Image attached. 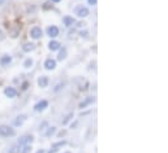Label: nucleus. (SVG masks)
<instances>
[{
	"instance_id": "nucleus-20",
	"label": "nucleus",
	"mask_w": 168,
	"mask_h": 153,
	"mask_svg": "<svg viewBox=\"0 0 168 153\" xmlns=\"http://www.w3.org/2000/svg\"><path fill=\"white\" fill-rule=\"evenodd\" d=\"M30 150H32V147H29V145H25V149H24L22 153H29Z\"/></svg>"
},
{
	"instance_id": "nucleus-21",
	"label": "nucleus",
	"mask_w": 168,
	"mask_h": 153,
	"mask_svg": "<svg viewBox=\"0 0 168 153\" xmlns=\"http://www.w3.org/2000/svg\"><path fill=\"white\" fill-rule=\"evenodd\" d=\"M54 132H55V127H51V128H50V130H48V132L46 134V135H47V136H50V135H52V134H54Z\"/></svg>"
},
{
	"instance_id": "nucleus-1",
	"label": "nucleus",
	"mask_w": 168,
	"mask_h": 153,
	"mask_svg": "<svg viewBox=\"0 0 168 153\" xmlns=\"http://www.w3.org/2000/svg\"><path fill=\"white\" fill-rule=\"evenodd\" d=\"M0 135L1 136H12V135H14V130L7 125H1L0 126Z\"/></svg>"
},
{
	"instance_id": "nucleus-5",
	"label": "nucleus",
	"mask_w": 168,
	"mask_h": 153,
	"mask_svg": "<svg viewBox=\"0 0 168 153\" xmlns=\"http://www.w3.org/2000/svg\"><path fill=\"white\" fill-rule=\"evenodd\" d=\"M30 37H32L33 39H39V38L42 37V30H40V27H33L32 31H30Z\"/></svg>"
},
{
	"instance_id": "nucleus-8",
	"label": "nucleus",
	"mask_w": 168,
	"mask_h": 153,
	"mask_svg": "<svg viewBox=\"0 0 168 153\" xmlns=\"http://www.w3.org/2000/svg\"><path fill=\"white\" fill-rule=\"evenodd\" d=\"M4 94H5L7 97H16V95H17V91L14 90L13 87H7L5 90H4Z\"/></svg>"
},
{
	"instance_id": "nucleus-14",
	"label": "nucleus",
	"mask_w": 168,
	"mask_h": 153,
	"mask_svg": "<svg viewBox=\"0 0 168 153\" xmlns=\"http://www.w3.org/2000/svg\"><path fill=\"white\" fill-rule=\"evenodd\" d=\"M25 121H26V116H25V114H21V116H18L17 119L14 121V125H16V126H20V125H22Z\"/></svg>"
},
{
	"instance_id": "nucleus-6",
	"label": "nucleus",
	"mask_w": 168,
	"mask_h": 153,
	"mask_svg": "<svg viewBox=\"0 0 168 153\" xmlns=\"http://www.w3.org/2000/svg\"><path fill=\"white\" fill-rule=\"evenodd\" d=\"M44 68L47 69V70H54L55 68H56V61L52 59H48L44 61Z\"/></svg>"
},
{
	"instance_id": "nucleus-17",
	"label": "nucleus",
	"mask_w": 168,
	"mask_h": 153,
	"mask_svg": "<svg viewBox=\"0 0 168 153\" xmlns=\"http://www.w3.org/2000/svg\"><path fill=\"white\" fill-rule=\"evenodd\" d=\"M32 65H33V60H32V59H28V60L25 61V63H24V66H25L26 69L32 68Z\"/></svg>"
},
{
	"instance_id": "nucleus-9",
	"label": "nucleus",
	"mask_w": 168,
	"mask_h": 153,
	"mask_svg": "<svg viewBox=\"0 0 168 153\" xmlns=\"http://www.w3.org/2000/svg\"><path fill=\"white\" fill-rule=\"evenodd\" d=\"M47 84H48V78L47 76H40L39 79H38V86L42 88L47 87Z\"/></svg>"
},
{
	"instance_id": "nucleus-12",
	"label": "nucleus",
	"mask_w": 168,
	"mask_h": 153,
	"mask_svg": "<svg viewBox=\"0 0 168 153\" xmlns=\"http://www.w3.org/2000/svg\"><path fill=\"white\" fill-rule=\"evenodd\" d=\"M11 61H12V57L11 56H3L1 59H0V64L3 66H5V65H8V64H11Z\"/></svg>"
},
{
	"instance_id": "nucleus-11",
	"label": "nucleus",
	"mask_w": 168,
	"mask_h": 153,
	"mask_svg": "<svg viewBox=\"0 0 168 153\" xmlns=\"http://www.w3.org/2000/svg\"><path fill=\"white\" fill-rule=\"evenodd\" d=\"M94 100H95L94 97H87V99H86L85 101H82V102L80 104V108H81V109L86 108V106H87V105H90L91 102H94Z\"/></svg>"
},
{
	"instance_id": "nucleus-15",
	"label": "nucleus",
	"mask_w": 168,
	"mask_h": 153,
	"mask_svg": "<svg viewBox=\"0 0 168 153\" xmlns=\"http://www.w3.org/2000/svg\"><path fill=\"white\" fill-rule=\"evenodd\" d=\"M63 21H64V25L65 26H72L74 23V18H72V17H69V16H67V17H64L63 18Z\"/></svg>"
},
{
	"instance_id": "nucleus-16",
	"label": "nucleus",
	"mask_w": 168,
	"mask_h": 153,
	"mask_svg": "<svg viewBox=\"0 0 168 153\" xmlns=\"http://www.w3.org/2000/svg\"><path fill=\"white\" fill-rule=\"evenodd\" d=\"M65 57H67V49L65 48H61V51L59 52V56H57V60L63 61V60H65Z\"/></svg>"
},
{
	"instance_id": "nucleus-26",
	"label": "nucleus",
	"mask_w": 168,
	"mask_h": 153,
	"mask_svg": "<svg viewBox=\"0 0 168 153\" xmlns=\"http://www.w3.org/2000/svg\"><path fill=\"white\" fill-rule=\"evenodd\" d=\"M52 1H54V3H59L60 0H52Z\"/></svg>"
},
{
	"instance_id": "nucleus-3",
	"label": "nucleus",
	"mask_w": 168,
	"mask_h": 153,
	"mask_svg": "<svg viewBox=\"0 0 168 153\" xmlns=\"http://www.w3.org/2000/svg\"><path fill=\"white\" fill-rule=\"evenodd\" d=\"M47 106H48V101H47V100H42V101H39L34 106V110L35 112H42V110H44Z\"/></svg>"
},
{
	"instance_id": "nucleus-10",
	"label": "nucleus",
	"mask_w": 168,
	"mask_h": 153,
	"mask_svg": "<svg viewBox=\"0 0 168 153\" xmlns=\"http://www.w3.org/2000/svg\"><path fill=\"white\" fill-rule=\"evenodd\" d=\"M22 49H24L25 52L34 51V49H35V44H34V43H26V44L22 45Z\"/></svg>"
},
{
	"instance_id": "nucleus-7",
	"label": "nucleus",
	"mask_w": 168,
	"mask_h": 153,
	"mask_svg": "<svg viewBox=\"0 0 168 153\" xmlns=\"http://www.w3.org/2000/svg\"><path fill=\"white\" fill-rule=\"evenodd\" d=\"M47 34H48L50 38H56L59 35V29L56 26H51V27L47 29Z\"/></svg>"
},
{
	"instance_id": "nucleus-18",
	"label": "nucleus",
	"mask_w": 168,
	"mask_h": 153,
	"mask_svg": "<svg viewBox=\"0 0 168 153\" xmlns=\"http://www.w3.org/2000/svg\"><path fill=\"white\" fill-rule=\"evenodd\" d=\"M71 118H73V113H69L68 116H67V118H65V119H64V121H63V123H64V125H65V123H67V122H68V121H69V119H71Z\"/></svg>"
},
{
	"instance_id": "nucleus-22",
	"label": "nucleus",
	"mask_w": 168,
	"mask_h": 153,
	"mask_svg": "<svg viewBox=\"0 0 168 153\" xmlns=\"http://www.w3.org/2000/svg\"><path fill=\"white\" fill-rule=\"evenodd\" d=\"M87 3L90 4V5H95V4H97V0H87Z\"/></svg>"
},
{
	"instance_id": "nucleus-2",
	"label": "nucleus",
	"mask_w": 168,
	"mask_h": 153,
	"mask_svg": "<svg viewBox=\"0 0 168 153\" xmlns=\"http://www.w3.org/2000/svg\"><path fill=\"white\" fill-rule=\"evenodd\" d=\"M76 14L81 18H85L89 16V9L86 8V7H78V8L76 9Z\"/></svg>"
},
{
	"instance_id": "nucleus-29",
	"label": "nucleus",
	"mask_w": 168,
	"mask_h": 153,
	"mask_svg": "<svg viewBox=\"0 0 168 153\" xmlns=\"http://www.w3.org/2000/svg\"><path fill=\"white\" fill-rule=\"evenodd\" d=\"M67 153H69V152H67Z\"/></svg>"
},
{
	"instance_id": "nucleus-4",
	"label": "nucleus",
	"mask_w": 168,
	"mask_h": 153,
	"mask_svg": "<svg viewBox=\"0 0 168 153\" xmlns=\"http://www.w3.org/2000/svg\"><path fill=\"white\" fill-rule=\"evenodd\" d=\"M33 142V136L32 135H25L18 140V145H28Z\"/></svg>"
},
{
	"instance_id": "nucleus-28",
	"label": "nucleus",
	"mask_w": 168,
	"mask_h": 153,
	"mask_svg": "<svg viewBox=\"0 0 168 153\" xmlns=\"http://www.w3.org/2000/svg\"><path fill=\"white\" fill-rule=\"evenodd\" d=\"M0 35H1V31H0Z\"/></svg>"
},
{
	"instance_id": "nucleus-23",
	"label": "nucleus",
	"mask_w": 168,
	"mask_h": 153,
	"mask_svg": "<svg viewBox=\"0 0 168 153\" xmlns=\"http://www.w3.org/2000/svg\"><path fill=\"white\" fill-rule=\"evenodd\" d=\"M56 152H57V149H56V148H54V147H52V149L50 150L48 153H56Z\"/></svg>"
},
{
	"instance_id": "nucleus-24",
	"label": "nucleus",
	"mask_w": 168,
	"mask_h": 153,
	"mask_svg": "<svg viewBox=\"0 0 168 153\" xmlns=\"http://www.w3.org/2000/svg\"><path fill=\"white\" fill-rule=\"evenodd\" d=\"M26 88H28V83H24V84H22V90H26Z\"/></svg>"
},
{
	"instance_id": "nucleus-25",
	"label": "nucleus",
	"mask_w": 168,
	"mask_h": 153,
	"mask_svg": "<svg viewBox=\"0 0 168 153\" xmlns=\"http://www.w3.org/2000/svg\"><path fill=\"white\" fill-rule=\"evenodd\" d=\"M37 153H44V150H43V149H40V150H38Z\"/></svg>"
},
{
	"instance_id": "nucleus-27",
	"label": "nucleus",
	"mask_w": 168,
	"mask_h": 153,
	"mask_svg": "<svg viewBox=\"0 0 168 153\" xmlns=\"http://www.w3.org/2000/svg\"><path fill=\"white\" fill-rule=\"evenodd\" d=\"M4 1H5V0H0V4H3Z\"/></svg>"
},
{
	"instance_id": "nucleus-19",
	"label": "nucleus",
	"mask_w": 168,
	"mask_h": 153,
	"mask_svg": "<svg viewBox=\"0 0 168 153\" xmlns=\"http://www.w3.org/2000/svg\"><path fill=\"white\" fill-rule=\"evenodd\" d=\"M18 152H20V149H18V147L16 145V147H12V149L9 153H18Z\"/></svg>"
},
{
	"instance_id": "nucleus-13",
	"label": "nucleus",
	"mask_w": 168,
	"mask_h": 153,
	"mask_svg": "<svg viewBox=\"0 0 168 153\" xmlns=\"http://www.w3.org/2000/svg\"><path fill=\"white\" fill-rule=\"evenodd\" d=\"M48 48L51 49V51H56V49H59V48H60V43H59V42H56V40H52V42H50Z\"/></svg>"
}]
</instances>
